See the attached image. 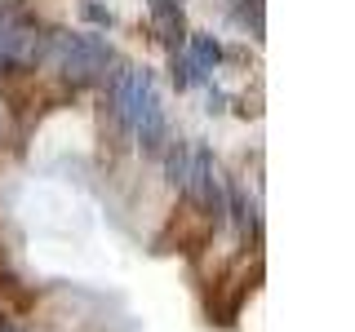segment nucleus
Returning a JSON list of instances; mask_svg holds the SVG:
<instances>
[{
  "mask_svg": "<svg viewBox=\"0 0 355 332\" xmlns=\"http://www.w3.org/2000/svg\"><path fill=\"white\" fill-rule=\"evenodd\" d=\"M111 107H116L120 124L138 138L142 151L169 147V120H164V107H160V98H155L151 71H142V66L120 71L116 80H111Z\"/></svg>",
  "mask_w": 355,
  "mask_h": 332,
  "instance_id": "f257e3e1",
  "label": "nucleus"
},
{
  "mask_svg": "<svg viewBox=\"0 0 355 332\" xmlns=\"http://www.w3.org/2000/svg\"><path fill=\"white\" fill-rule=\"evenodd\" d=\"M53 49L62 58V71L76 75V80H94V75H103L111 66V49L98 36H58Z\"/></svg>",
  "mask_w": 355,
  "mask_h": 332,
  "instance_id": "f03ea898",
  "label": "nucleus"
},
{
  "mask_svg": "<svg viewBox=\"0 0 355 332\" xmlns=\"http://www.w3.org/2000/svg\"><path fill=\"white\" fill-rule=\"evenodd\" d=\"M191 155H196V147H187V142H169V151H164V173H169V182L178 191L191 177Z\"/></svg>",
  "mask_w": 355,
  "mask_h": 332,
  "instance_id": "7ed1b4c3",
  "label": "nucleus"
},
{
  "mask_svg": "<svg viewBox=\"0 0 355 332\" xmlns=\"http://www.w3.org/2000/svg\"><path fill=\"white\" fill-rule=\"evenodd\" d=\"M187 58H191L200 71H214V66L222 62V44L214 36H191V49H187Z\"/></svg>",
  "mask_w": 355,
  "mask_h": 332,
  "instance_id": "20e7f679",
  "label": "nucleus"
},
{
  "mask_svg": "<svg viewBox=\"0 0 355 332\" xmlns=\"http://www.w3.org/2000/svg\"><path fill=\"white\" fill-rule=\"evenodd\" d=\"M173 84H178V93H182V89H196V84H209V71H200V66L182 53V58L173 62Z\"/></svg>",
  "mask_w": 355,
  "mask_h": 332,
  "instance_id": "39448f33",
  "label": "nucleus"
},
{
  "mask_svg": "<svg viewBox=\"0 0 355 332\" xmlns=\"http://www.w3.org/2000/svg\"><path fill=\"white\" fill-rule=\"evenodd\" d=\"M80 14H85V22H94V27H111V9H103V5H94V0H89V5H80Z\"/></svg>",
  "mask_w": 355,
  "mask_h": 332,
  "instance_id": "423d86ee",
  "label": "nucleus"
}]
</instances>
